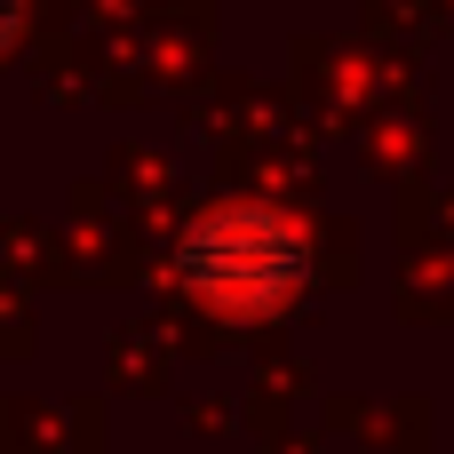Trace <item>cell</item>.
<instances>
[{
    "label": "cell",
    "instance_id": "cell-1",
    "mask_svg": "<svg viewBox=\"0 0 454 454\" xmlns=\"http://www.w3.org/2000/svg\"><path fill=\"white\" fill-rule=\"evenodd\" d=\"M176 271H184V287L200 303L231 311V319H263V311H279L295 295V279L311 271V255H303V231L279 207L223 200V207H207L176 239Z\"/></svg>",
    "mask_w": 454,
    "mask_h": 454
},
{
    "label": "cell",
    "instance_id": "cell-2",
    "mask_svg": "<svg viewBox=\"0 0 454 454\" xmlns=\"http://www.w3.org/2000/svg\"><path fill=\"white\" fill-rule=\"evenodd\" d=\"M16 24H24V0H0V48L16 40Z\"/></svg>",
    "mask_w": 454,
    "mask_h": 454
}]
</instances>
